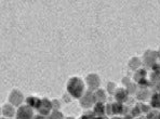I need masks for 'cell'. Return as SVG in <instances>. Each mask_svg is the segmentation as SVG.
Wrapping results in <instances>:
<instances>
[{
	"label": "cell",
	"mask_w": 160,
	"mask_h": 119,
	"mask_svg": "<svg viewBox=\"0 0 160 119\" xmlns=\"http://www.w3.org/2000/svg\"><path fill=\"white\" fill-rule=\"evenodd\" d=\"M67 92L75 99H81L84 94V82L79 77H72L67 82Z\"/></svg>",
	"instance_id": "obj_1"
},
{
	"label": "cell",
	"mask_w": 160,
	"mask_h": 119,
	"mask_svg": "<svg viewBox=\"0 0 160 119\" xmlns=\"http://www.w3.org/2000/svg\"><path fill=\"white\" fill-rule=\"evenodd\" d=\"M34 109L28 105H22L16 112V119H32Z\"/></svg>",
	"instance_id": "obj_2"
},
{
	"label": "cell",
	"mask_w": 160,
	"mask_h": 119,
	"mask_svg": "<svg viewBox=\"0 0 160 119\" xmlns=\"http://www.w3.org/2000/svg\"><path fill=\"white\" fill-rule=\"evenodd\" d=\"M95 102V97H94V93L91 91H87L84 92V94L82 95L81 100H80V105L84 108H90L91 106Z\"/></svg>",
	"instance_id": "obj_3"
},
{
	"label": "cell",
	"mask_w": 160,
	"mask_h": 119,
	"mask_svg": "<svg viewBox=\"0 0 160 119\" xmlns=\"http://www.w3.org/2000/svg\"><path fill=\"white\" fill-rule=\"evenodd\" d=\"M53 109V104L51 101H49L48 99H42L41 102H40V105L38 107L37 111L39 112L40 115L42 116H46V115H49L50 112Z\"/></svg>",
	"instance_id": "obj_4"
},
{
	"label": "cell",
	"mask_w": 160,
	"mask_h": 119,
	"mask_svg": "<svg viewBox=\"0 0 160 119\" xmlns=\"http://www.w3.org/2000/svg\"><path fill=\"white\" fill-rule=\"evenodd\" d=\"M9 101L12 105H15V106H18V105L22 104V102L24 101V97H23V94L20 90H13L11 92L10 97H9Z\"/></svg>",
	"instance_id": "obj_5"
},
{
	"label": "cell",
	"mask_w": 160,
	"mask_h": 119,
	"mask_svg": "<svg viewBox=\"0 0 160 119\" xmlns=\"http://www.w3.org/2000/svg\"><path fill=\"white\" fill-rule=\"evenodd\" d=\"M86 81L91 90L98 89V86H100V77H98L96 74H90L88 77H87Z\"/></svg>",
	"instance_id": "obj_6"
},
{
	"label": "cell",
	"mask_w": 160,
	"mask_h": 119,
	"mask_svg": "<svg viewBox=\"0 0 160 119\" xmlns=\"http://www.w3.org/2000/svg\"><path fill=\"white\" fill-rule=\"evenodd\" d=\"M127 97H128V91L126 89H118V90H116V92H115V99H116V101L118 102V103L124 102V100L127 99Z\"/></svg>",
	"instance_id": "obj_7"
},
{
	"label": "cell",
	"mask_w": 160,
	"mask_h": 119,
	"mask_svg": "<svg viewBox=\"0 0 160 119\" xmlns=\"http://www.w3.org/2000/svg\"><path fill=\"white\" fill-rule=\"evenodd\" d=\"M40 102H41V100L36 97H28L26 99V105L30 106L32 109H38Z\"/></svg>",
	"instance_id": "obj_8"
},
{
	"label": "cell",
	"mask_w": 160,
	"mask_h": 119,
	"mask_svg": "<svg viewBox=\"0 0 160 119\" xmlns=\"http://www.w3.org/2000/svg\"><path fill=\"white\" fill-rule=\"evenodd\" d=\"M105 112H106V106H104V104H103L102 102H96L95 105H94L93 113L100 117V116L104 115Z\"/></svg>",
	"instance_id": "obj_9"
},
{
	"label": "cell",
	"mask_w": 160,
	"mask_h": 119,
	"mask_svg": "<svg viewBox=\"0 0 160 119\" xmlns=\"http://www.w3.org/2000/svg\"><path fill=\"white\" fill-rule=\"evenodd\" d=\"M2 114H3V116H7V117H12L14 114H15V111L13 109L12 105L4 104L2 106Z\"/></svg>",
	"instance_id": "obj_10"
},
{
	"label": "cell",
	"mask_w": 160,
	"mask_h": 119,
	"mask_svg": "<svg viewBox=\"0 0 160 119\" xmlns=\"http://www.w3.org/2000/svg\"><path fill=\"white\" fill-rule=\"evenodd\" d=\"M94 97H95V101L98 102H104L105 100H106V94H105V91L104 90H96L95 92H94Z\"/></svg>",
	"instance_id": "obj_11"
},
{
	"label": "cell",
	"mask_w": 160,
	"mask_h": 119,
	"mask_svg": "<svg viewBox=\"0 0 160 119\" xmlns=\"http://www.w3.org/2000/svg\"><path fill=\"white\" fill-rule=\"evenodd\" d=\"M112 113L114 114H121L123 113V105L121 103H115V104H112Z\"/></svg>",
	"instance_id": "obj_12"
},
{
	"label": "cell",
	"mask_w": 160,
	"mask_h": 119,
	"mask_svg": "<svg viewBox=\"0 0 160 119\" xmlns=\"http://www.w3.org/2000/svg\"><path fill=\"white\" fill-rule=\"evenodd\" d=\"M152 105L155 108H160V97L159 94H155L152 97Z\"/></svg>",
	"instance_id": "obj_13"
},
{
	"label": "cell",
	"mask_w": 160,
	"mask_h": 119,
	"mask_svg": "<svg viewBox=\"0 0 160 119\" xmlns=\"http://www.w3.org/2000/svg\"><path fill=\"white\" fill-rule=\"evenodd\" d=\"M63 114L58 111H53L51 115L49 116V119H63Z\"/></svg>",
	"instance_id": "obj_14"
},
{
	"label": "cell",
	"mask_w": 160,
	"mask_h": 119,
	"mask_svg": "<svg viewBox=\"0 0 160 119\" xmlns=\"http://www.w3.org/2000/svg\"><path fill=\"white\" fill-rule=\"evenodd\" d=\"M52 104H53V111H58V108L60 107V103H58V100H53Z\"/></svg>",
	"instance_id": "obj_15"
},
{
	"label": "cell",
	"mask_w": 160,
	"mask_h": 119,
	"mask_svg": "<svg viewBox=\"0 0 160 119\" xmlns=\"http://www.w3.org/2000/svg\"><path fill=\"white\" fill-rule=\"evenodd\" d=\"M106 113L108 114V115H110V114H114L112 113V105L108 104L106 106Z\"/></svg>",
	"instance_id": "obj_16"
},
{
	"label": "cell",
	"mask_w": 160,
	"mask_h": 119,
	"mask_svg": "<svg viewBox=\"0 0 160 119\" xmlns=\"http://www.w3.org/2000/svg\"><path fill=\"white\" fill-rule=\"evenodd\" d=\"M108 90H109V93H112V90H114V83L112 82H109V85H108Z\"/></svg>",
	"instance_id": "obj_17"
},
{
	"label": "cell",
	"mask_w": 160,
	"mask_h": 119,
	"mask_svg": "<svg viewBox=\"0 0 160 119\" xmlns=\"http://www.w3.org/2000/svg\"><path fill=\"white\" fill-rule=\"evenodd\" d=\"M32 119H46V118H44L43 116L40 115V114H39V115H37V116H34V118H32Z\"/></svg>",
	"instance_id": "obj_18"
},
{
	"label": "cell",
	"mask_w": 160,
	"mask_h": 119,
	"mask_svg": "<svg viewBox=\"0 0 160 119\" xmlns=\"http://www.w3.org/2000/svg\"><path fill=\"white\" fill-rule=\"evenodd\" d=\"M94 119H106L105 117H102V116H100V117H95Z\"/></svg>",
	"instance_id": "obj_19"
},
{
	"label": "cell",
	"mask_w": 160,
	"mask_h": 119,
	"mask_svg": "<svg viewBox=\"0 0 160 119\" xmlns=\"http://www.w3.org/2000/svg\"><path fill=\"white\" fill-rule=\"evenodd\" d=\"M112 119H120V118H118V117H115V118H112Z\"/></svg>",
	"instance_id": "obj_20"
},
{
	"label": "cell",
	"mask_w": 160,
	"mask_h": 119,
	"mask_svg": "<svg viewBox=\"0 0 160 119\" xmlns=\"http://www.w3.org/2000/svg\"><path fill=\"white\" fill-rule=\"evenodd\" d=\"M159 97H160V89H159Z\"/></svg>",
	"instance_id": "obj_21"
},
{
	"label": "cell",
	"mask_w": 160,
	"mask_h": 119,
	"mask_svg": "<svg viewBox=\"0 0 160 119\" xmlns=\"http://www.w3.org/2000/svg\"><path fill=\"white\" fill-rule=\"evenodd\" d=\"M159 55H160V51H159Z\"/></svg>",
	"instance_id": "obj_22"
},
{
	"label": "cell",
	"mask_w": 160,
	"mask_h": 119,
	"mask_svg": "<svg viewBox=\"0 0 160 119\" xmlns=\"http://www.w3.org/2000/svg\"><path fill=\"white\" fill-rule=\"evenodd\" d=\"M1 119H6V118H1Z\"/></svg>",
	"instance_id": "obj_23"
}]
</instances>
